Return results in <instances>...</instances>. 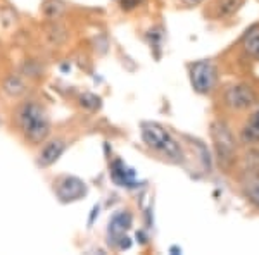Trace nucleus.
<instances>
[{"label":"nucleus","mask_w":259,"mask_h":255,"mask_svg":"<svg viewBox=\"0 0 259 255\" xmlns=\"http://www.w3.org/2000/svg\"><path fill=\"white\" fill-rule=\"evenodd\" d=\"M18 124L31 143H41L50 133V118L44 107L36 102H26L18 111Z\"/></svg>","instance_id":"1"},{"label":"nucleus","mask_w":259,"mask_h":255,"mask_svg":"<svg viewBox=\"0 0 259 255\" xmlns=\"http://www.w3.org/2000/svg\"><path fill=\"white\" fill-rule=\"evenodd\" d=\"M142 140L149 148L156 150L162 157L173 162L183 161V150L180 143L171 136L168 129H164L157 123H144L142 124Z\"/></svg>","instance_id":"2"},{"label":"nucleus","mask_w":259,"mask_h":255,"mask_svg":"<svg viewBox=\"0 0 259 255\" xmlns=\"http://www.w3.org/2000/svg\"><path fill=\"white\" fill-rule=\"evenodd\" d=\"M218 81V71L209 61H199L190 68V83L200 95H207L214 90Z\"/></svg>","instance_id":"3"},{"label":"nucleus","mask_w":259,"mask_h":255,"mask_svg":"<svg viewBox=\"0 0 259 255\" xmlns=\"http://www.w3.org/2000/svg\"><path fill=\"white\" fill-rule=\"evenodd\" d=\"M257 102L256 91L245 83L232 85L225 91V104L233 111H247Z\"/></svg>","instance_id":"4"},{"label":"nucleus","mask_w":259,"mask_h":255,"mask_svg":"<svg viewBox=\"0 0 259 255\" xmlns=\"http://www.w3.org/2000/svg\"><path fill=\"white\" fill-rule=\"evenodd\" d=\"M212 140H214V147L218 152L220 161L228 162L232 161L233 154H235V140H233L232 133L228 128L221 123L212 124Z\"/></svg>","instance_id":"5"},{"label":"nucleus","mask_w":259,"mask_h":255,"mask_svg":"<svg viewBox=\"0 0 259 255\" xmlns=\"http://www.w3.org/2000/svg\"><path fill=\"white\" fill-rule=\"evenodd\" d=\"M87 193V186L81 179L78 178H64L57 186V195L62 202H74V200H80L83 195Z\"/></svg>","instance_id":"6"},{"label":"nucleus","mask_w":259,"mask_h":255,"mask_svg":"<svg viewBox=\"0 0 259 255\" xmlns=\"http://www.w3.org/2000/svg\"><path fill=\"white\" fill-rule=\"evenodd\" d=\"M66 150V143L64 140H50L47 143L41 147L40 154H38V161H36V164L40 167H50L52 164H56L57 161H59V157L64 154Z\"/></svg>","instance_id":"7"},{"label":"nucleus","mask_w":259,"mask_h":255,"mask_svg":"<svg viewBox=\"0 0 259 255\" xmlns=\"http://www.w3.org/2000/svg\"><path fill=\"white\" fill-rule=\"evenodd\" d=\"M242 140L245 143H259V107L252 112L245 126L242 128Z\"/></svg>","instance_id":"8"},{"label":"nucleus","mask_w":259,"mask_h":255,"mask_svg":"<svg viewBox=\"0 0 259 255\" xmlns=\"http://www.w3.org/2000/svg\"><path fill=\"white\" fill-rule=\"evenodd\" d=\"M244 50L254 59H259V26H252L250 30L244 35Z\"/></svg>","instance_id":"9"},{"label":"nucleus","mask_w":259,"mask_h":255,"mask_svg":"<svg viewBox=\"0 0 259 255\" xmlns=\"http://www.w3.org/2000/svg\"><path fill=\"white\" fill-rule=\"evenodd\" d=\"M2 88L7 95H9V97L18 98L24 93V91H26V85H24V81L19 76H14V74H12V76L4 79Z\"/></svg>","instance_id":"10"},{"label":"nucleus","mask_w":259,"mask_h":255,"mask_svg":"<svg viewBox=\"0 0 259 255\" xmlns=\"http://www.w3.org/2000/svg\"><path fill=\"white\" fill-rule=\"evenodd\" d=\"M244 191L250 202L256 207H259V174H254V176H250L249 179H245Z\"/></svg>","instance_id":"11"},{"label":"nucleus","mask_w":259,"mask_h":255,"mask_svg":"<svg viewBox=\"0 0 259 255\" xmlns=\"http://www.w3.org/2000/svg\"><path fill=\"white\" fill-rule=\"evenodd\" d=\"M44 14L50 19H56L64 12V2L62 0H45V4L41 6Z\"/></svg>","instance_id":"12"},{"label":"nucleus","mask_w":259,"mask_h":255,"mask_svg":"<svg viewBox=\"0 0 259 255\" xmlns=\"http://www.w3.org/2000/svg\"><path fill=\"white\" fill-rule=\"evenodd\" d=\"M130 223H132V219H130L128 214L114 216V219L111 221V233L112 235H121V233H124V229L130 228Z\"/></svg>","instance_id":"13"},{"label":"nucleus","mask_w":259,"mask_h":255,"mask_svg":"<svg viewBox=\"0 0 259 255\" xmlns=\"http://www.w3.org/2000/svg\"><path fill=\"white\" fill-rule=\"evenodd\" d=\"M240 4H242V0H220L218 2V16H221V18L232 16L233 12L239 9Z\"/></svg>","instance_id":"14"},{"label":"nucleus","mask_w":259,"mask_h":255,"mask_svg":"<svg viewBox=\"0 0 259 255\" xmlns=\"http://www.w3.org/2000/svg\"><path fill=\"white\" fill-rule=\"evenodd\" d=\"M81 106L90 109V111H97L100 107V98L95 97V95L85 93V95H81Z\"/></svg>","instance_id":"15"},{"label":"nucleus","mask_w":259,"mask_h":255,"mask_svg":"<svg viewBox=\"0 0 259 255\" xmlns=\"http://www.w3.org/2000/svg\"><path fill=\"white\" fill-rule=\"evenodd\" d=\"M139 2L140 0H123V9H133V7H137L139 6Z\"/></svg>","instance_id":"16"},{"label":"nucleus","mask_w":259,"mask_h":255,"mask_svg":"<svg viewBox=\"0 0 259 255\" xmlns=\"http://www.w3.org/2000/svg\"><path fill=\"white\" fill-rule=\"evenodd\" d=\"M182 2H183V4H187V6H192V7H194V6H199V4H200V2H204V0H182Z\"/></svg>","instance_id":"17"}]
</instances>
